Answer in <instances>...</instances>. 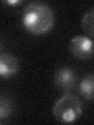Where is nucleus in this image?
Wrapping results in <instances>:
<instances>
[{
  "label": "nucleus",
  "instance_id": "obj_2",
  "mask_svg": "<svg viewBox=\"0 0 94 125\" xmlns=\"http://www.w3.org/2000/svg\"><path fill=\"white\" fill-rule=\"evenodd\" d=\"M53 113L59 122L71 124L75 122L82 115V103L77 95L68 92L55 103Z\"/></svg>",
  "mask_w": 94,
  "mask_h": 125
},
{
  "label": "nucleus",
  "instance_id": "obj_7",
  "mask_svg": "<svg viewBox=\"0 0 94 125\" xmlns=\"http://www.w3.org/2000/svg\"><path fill=\"white\" fill-rule=\"evenodd\" d=\"M13 111V102L6 97L0 96V120H7Z\"/></svg>",
  "mask_w": 94,
  "mask_h": 125
},
{
  "label": "nucleus",
  "instance_id": "obj_6",
  "mask_svg": "<svg viewBox=\"0 0 94 125\" xmlns=\"http://www.w3.org/2000/svg\"><path fill=\"white\" fill-rule=\"evenodd\" d=\"M94 77L93 73H90L82 78L78 85V92L80 95L86 100L92 101L93 99Z\"/></svg>",
  "mask_w": 94,
  "mask_h": 125
},
{
  "label": "nucleus",
  "instance_id": "obj_4",
  "mask_svg": "<svg viewBox=\"0 0 94 125\" xmlns=\"http://www.w3.org/2000/svg\"><path fill=\"white\" fill-rule=\"evenodd\" d=\"M77 75L74 70L68 66L58 69L54 75V84L58 88L68 92L76 84Z\"/></svg>",
  "mask_w": 94,
  "mask_h": 125
},
{
  "label": "nucleus",
  "instance_id": "obj_10",
  "mask_svg": "<svg viewBox=\"0 0 94 125\" xmlns=\"http://www.w3.org/2000/svg\"><path fill=\"white\" fill-rule=\"evenodd\" d=\"M0 124H1V122H0Z\"/></svg>",
  "mask_w": 94,
  "mask_h": 125
},
{
  "label": "nucleus",
  "instance_id": "obj_11",
  "mask_svg": "<svg viewBox=\"0 0 94 125\" xmlns=\"http://www.w3.org/2000/svg\"><path fill=\"white\" fill-rule=\"evenodd\" d=\"M0 46H1V45H0Z\"/></svg>",
  "mask_w": 94,
  "mask_h": 125
},
{
  "label": "nucleus",
  "instance_id": "obj_8",
  "mask_svg": "<svg viewBox=\"0 0 94 125\" xmlns=\"http://www.w3.org/2000/svg\"><path fill=\"white\" fill-rule=\"evenodd\" d=\"M94 10L92 8L89 11L86 13L82 20V27L85 32L89 35L90 38L93 37V30H94Z\"/></svg>",
  "mask_w": 94,
  "mask_h": 125
},
{
  "label": "nucleus",
  "instance_id": "obj_9",
  "mask_svg": "<svg viewBox=\"0 0 94 125\" xmlns=\"http://www.w3.org/2000/svg\"><path fill=\"white\" fill-rule=\"evenodd\" d=\"M5 2L7 3V4H9V5H10V6H17V4L21 3L22 1H19V0H13V1H6Z\"/></svg>",
  "mask_w": 94,
  "mask_h": 125
},
{
  "label": "nucleus",
  "instance_id": "obj_5",
  "mask_svg": "<svg viewBox=\"0 0 94 125\" xmlns=\"http://www.w3.org/2000/svg\"><path fill=\"white\" fill-rule=\"evenodd\" d=\"M19 61L14 55L3 52L0 53V77L10 78L19 70Z\"/></svg>",
  "mask_w": 94,
  "mask_h": 125
},
{
  "label": "nucleus",
  "instance_id": "obj_3",
  "mask_svg": "<svg viewBox=\"0 0 94 125\" xmlns=\"http://www.w3.org/2000/svg\"><path fill=\"white\" fill-rule=\"evenodd\" d=\"M69 50L74 57L79 60H88L93 56V40L87 36L77 35L70 41Z\"/></svg>",
  "mask_w": 94,
  "mask_h": 125
},
{
  "label": "nucleus",
  "instance_id": "obj_1",
  "mask_svg": "<svg viewBox=\"0 0 94 125\" xmlns=\"http://www.w3.org/2000/svg\"><path fill=\"white\" fill-rule=\"evenodd\" d=\"M22 23L25 30L31 34H45L53 27V11L45 2H30L24 9Z\"/></svg>",
  "mask_w": 94,
  "mask_h": 125
}]
</instances>
